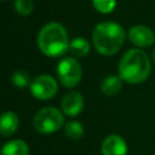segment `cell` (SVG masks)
Listing matches in <instances>:
<instances>
[{
    "instance_id": "obj_14",
    "label": "cell",
    "mask_w": 155,
    "mask_h": 155,
    "mask_svg": "<svg viewBox=\"0 0 155 155\" xmlns=\"http://www.w3.org/2000/svg\"><path fill=\"white\" fill-rule=\"evenodd\" d=\"M64 134L73 140H78L84 134V126L79 121H69L64 124Z\"/></svg>"
},
{
    "instance_id": "obj_11",
    "label": "cell",
    "mask_w": 155,
    "mask_h": 155,
    "mask_svg": "<svg viewBox=\"0 0 155 155\" xmlns=\"http://www.w3.org/2000/svg\"><path fill=\"white\" fill-rule=\"evenodd\" d=\"M122 82L124 80L120 76L109 75L103 79L101 84V91L105 96H115L122 90Z\"/></svg>"
},
{
    "instance_id": "obj_6",
    "label": "cell",
    "mask_w": 155,
    "mask_h": 155,
    "mask_svg": "<svg viewBox=\"0 0 155 155\" xmlns=\"http://www.w3.org/2000/svg\"><path fill=\"white\" fill-rule=\"evenodd\" d=\"M58 90V84L56 79H53L51 75H39L36 76L31 84H30V92L31 94L38 99H50L52 98Z\"/></svg>"
},
{
    "instance_id": "obj_13",
    "label": "cell",
    "mask_w": 155,
    "mask_h": 155,
    "mask_svg": "<svg viewBox=\"0 0 155 155\" xmlns=\"http://www.w3.org/2000/svg\"><path fill=\"white\" fill-rule=\"evenodd\" d=\"M69 50L75 57H85L90 52V44L84 38H75L70 41Z\"/></svg>"
},
{
    "instance_id": "obj_1",
    "label": "cell",
    "mask_w": 155,
    "mask_h": 155,
    "mask_svg": "<svg viewBox=\"0 0 155 155\" xmlns=\"http://www.w3.org/2000/svg\"><path fill=\"white\" fill-rule=\"evenodd\" d=\"M150 61L140 48L127 50L119 62V76L128 84H140L150 74Z\"/></svg>"
},
{
    "instance_id": "obj_2",
    "label": "cell",
    "mask_w": 155,
    "mask_h": 155,
    "mask_svg": "<svg viewBox=\"0 0 155 155\" xmlns=\"http://www.w3.org/2000/svg\"><path fill=\"white\" fill-rule=\"evenodd\" d=\"M125 41L124 28L115 22H101L92 33L94 48L103 56L115 54Z\"/></svg>"
},
{
    "instance_id": "obj_9",
    "label": "cell",
    "mask_w": 155,
    "mask_h": 155,
    "mask_svg": "<svg viewBox=\"0 0 155 155\" xmlns=\"http://www.w3.org/2000/svg\"><path fill=\"white\" fill-rule=\"evenodd\" d=\"M102 155H127V144L117 134H110L104 138L101 147Z\"/></svg>"
},
{
    "instance_id": "obj_15",
    "label": "cell",
    "mask_w": 155,
    "mask_h": 155,
    "mask_svg": "<svg viewBox=\"0 0 155 155\" xmlns=\"http://www.w3.org/2000/svg\"><path fill=\"white\" fill-rule=\"evenodd\" d=\"M11 81L18 88H24L28 85L30 86V84H31L30 76L25 70H16V71H13L12 75H11Z\"/></svg>"
},
{
    "instance_id": "obj_16",
    "label": "cell",
    "mask_w": 155,
    "mask_h": 155,
    "mask_svg": "<svg viewBox=\"0 0 155 155\" xmlns=\"http://www.w3.org/2000/svg\"><path fill=\"white\" fill-rule=\"evenodd\" d=\"M92 5L101 13H110L116 6V0H92Z\"/></svg>"
},
{
    "instance_id": "obj_7",
    "label": "cell",
    "mask_w": 155,
    "mask_h": 155,
    "mask_svg": "<svg viewBox=\"0 0 155 155\" xmlns=\"http://www.w3.org/2000/svg\"><path fill=\"white\" fill-rule=\"evenodd\" d=\"M128 38L131 42L138 47H149L155 41L154 31L150 28L142 24L131 27L128 30Z\"/></svg>"
},
{
    "instance_id": "obj_3",
    "label": "cell",
    "mask_w": 155,
    "mask_h": 155,
    "mask_svg": "<svg viewBox=\"0 0 155 155\" xmlns=\"http://www.w3.org/2000/svg\"><path fill=\"white\" fill-rule=\"evenodd\" d=\"M69 46L68 33L61 23H46L38 34V47L45 56L59 57L65 53Z\"/></svg>"
},
{
    "instance_id": "obj_5",
    "label": "cell",
    "mask_w": 155,
    "mask_h": 155,
    "mask_svg": "<svg viewBox=\"0 0 155 155\" xmlns=\"http://www.w3.org/2000/svg\"><path fill=\"white\" fill-rule=\"evenodd\" d=\"M81 67L73 57L63 58L57 65V75L59 82L68 88H73L79 85L81 80Z\"/></svg>"
},
{
    "instance_id": "obj_17",
    "label": "cell",
    "mask_w": 155,
    "mask_h": 155,
    "mask_svg": "<svg viewBox=\"0 0 155 155\" xmlns=\"http://www.w3.org/2000/svg\"><path fill=\"white\" fill-rule=\"evenodd\" d=\"M34 7L33 0H15V10L21 16H28Z\"/></svg>"
},
{
    "instance_id": "obj_12",
    "label": "cell",
    "mask_w": 155,
    "mask_h": 155,
    "mask_svg": "<svg viewBox=\"0 0 155 155\" xmlns=\"http://www.w3.org/2000/svg\"><path fill=\"white\" fill-rule=\"evenodd\" d=\"M28 154H29V148L27 143L22 139L10 140L1 149V155H28Z\"/></svg>"
},
{
    "instance_id": "obj_4",
    "label": "cell",
    "mask_w": 155,
    "mask_h": 155,
    "mask_svg": "<svg viewBox=\"0 0 155 155\" xmlns=\"http://www.w3.org/2000/svg\"><path fill=\"white\" fill-rule=\"evenodd\" d=\"M64 125L63 114L54 107L41 108L33 119L34 128L42 134H51Z\"/></svg>"
},
{
    "instance_id": "obj_18",
    "label": "cell",
    "mask_w": 155,
    "mask_h": 155,
    "mask_svg": "<svg viewBox=\"0 0 155 155\" xmlns=\"http://www.w3.org/2000/svg\"><path fill=\"white\" fill-rule=\"evenodd\" d=\"M153 59H154V62H155V48H154V51H153Z\"/></svg>"
},
{
    "instance_id": "obj_8",
    "label": "cell",
    "mask_w": 155,
    "mask_h": 155,
    "mask_svg": "<svg viewBox=\"0 0 155 155\" xmlns=\"http://www.w3.org/2000/svg\"><path fill=\"white\" fill-rule=\"evenodd\" d=\"M84 109V97L80 92H68L62 99V111L67 116H76Z\"/></svg>"
},
{
    "instance_id": "obj_10",
    "label": "cell",
    "mask_w": 155,
    "mask_h": 155,
    "mask_svg": "<svg viewBox=\"0 0 155 155\" xmlns=\"http://www.w3.org/2000/svg\"><path fill=\"white\" fill-rule=\"evenodd\" d=\"M18 125H19L18 116L13 111H4L0 121V133L4 137H8L17 131Z\"/></svg>"
}]
</instances>
